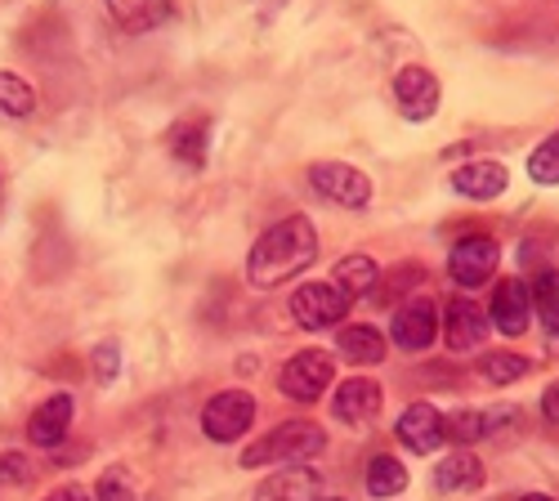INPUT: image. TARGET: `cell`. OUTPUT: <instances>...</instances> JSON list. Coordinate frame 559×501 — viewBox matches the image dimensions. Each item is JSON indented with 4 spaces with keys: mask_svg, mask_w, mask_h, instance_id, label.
<instances>
[{
    "mask_svg": "<svg viewBox=\"0 0 559 501\" xmlns=\"http://www.w3.org/2000/svg\"><path fill=\"white\" fill-rule=\"evenodd\" d=\"M45 501H90V492H85V488H76V484H63V488H55Z\"/></svg>",
    "mask_w": 559,
    "mask_h": 501,
    "instance_id": "obj_31",
    "label": "cell"
},
{
    "mask_svg": "<svg viewBox=\"0 0 559 501\" xmlns=\"http://www.w3.org/2000/svg\"><path fill=\"white\" fill-rule=\"evenodd\" d=\"M126 32H153L175 19V0H104Z\"/></svg>",
    "mask_w": 559,
    "mask_h": 501,
    "instance_id": "obj_18",
    "label": "cell"
},
{
    "mask_svg": "<svg viewBox=\"0 0 559 501\" xmlns=\"http://www.w3.org/2000/svg\"><path fill=\"white\" fill-rule=\"evenodd\" d=\"M484 484V462L471 448H456L435 466V488L439 492H475Z\"/></svg>",
    "mask_w": 559,
    "mask_h": 501,
    "instance_id": "obj_17",
    "label": "cell"
},
{
    "mask_svg": "<svg viewBox=\"0 0 559 501\" xmlns=\"http://www.w3.org/2000/svg\"><path fill=\"white\" fill-rule=\"evenodd\" d=\"M32 108H36V90L14 72H0V121H23L32 117Z\"/></svg>",
    "mask_w": 559,
    "mask_h": 501,
    "instance_id": "obj_23",
    "label": "cell"
},
{
    "mask_svg": "<svg viewBox=\"0 0 559 501\" xmlns=\"http://www.w3.org/2000/svg\"><path fill=\"white\" fill-rule=\"evenodd\" d=\"M533 323V291L520 278H501L492 291V327L501 336H524Z\"/></svg>",
    "mask_w": 559,
    "mask_h": 501,
    "instance_id": "obj_13",
    "label": "cell"
},
{
    "mask_svg": "<svg viewBox=\"0 0 559 501\" xmlns=\"http://www.w3.org/2000/svg\"><path fill=\"white\" fill-rule=\"evenodd\" d=\"M332 377H336L332 358L322 349H305V354H296L283 368V394L296 398V403H318L322 394H328Z\"/></svg>",
    "mask_w": 559,
    "mask_h": 501,
    "instance_id": "obj_8",
    "label": "cell"
},
{
    "mask_svg": "<svg viewBox=\"0 0 559 501\" xmlns=\"http://www.w3.org/2000/svg\"><path fill=\"white\" fill-rule=\"evenodd\" d=\"M318 260V229L305 215H287L277 219L273 229H264L247 255V278L260 291H273L292 283L296 273H305Z\"/></svg>",
    "mask_w": 559,
    "mask_h": 501,
    "instance_id": "obj_1",
    "label": "cell"
},
{
    "mask_svg": "<svg viewBox=\"0 0 559 501\" xmlns=\"http://www.w3.org/2000/svg\"><path fill=\"white\" fill-rule=\"evenodd\" d=\"M309 184L318 198H328L345 211H358L371 202V179L358 170V166H345V162H318L309 166Z\"/></svg>",
    "mask_w": 559,
    "mask_h": 501,
    "instance_id": "obj_5",
    "label": "cell"
},
{
    "mask_svg": "<svg viewBox=\"0 0 559 501\" xmlns=\"http://www.w3.org/2000/svg\"><path fill=\"white\" fill-rule=\"evenodd\" d=\"M528 175L537 179V184H546V189L559 184V134H550L546 144H537V153L528 157Z\"/></svg>",
    "mask_w": 559,
    "mask_h": 501,
    "instance_id": "obj_26",
    "label": "cell"
},
{
    "mask_svg": "<svg viewBox=\"0 0 559 501\" xmlns=\"http://www.w3.org/2000/svg\"><path fill=\"white\" fill-rule=\"evenodd\" d=\"M394 104L407 121H430L439 112V76L421 63H407L394 72Z\"/></svg>",
    "mask_w": 559,
    "mask_h": 501,
    "instance_id": "obj_7",
    "label": "cell"
},
{
    "mask_svg": "<svg viewBox=\"0 0 559 501\" xmlns=\"http://www.w3.org/2000/svg\"><path fill=\"white\" fill-rule=\"evenodd\" d=\"M255 421V398L242 390H224L202 407V434L211 443H238Z\"/></svg>",
    "mask_w": 559,
    "mask_h": 501,
    "instance_id": "obj_4",
    "label": "cell"
},
{
    "mask_svg": "<svg viewBox=\"0 0 559 501\" xmlns=\"http://www.w3.org/2000/svg\"><path fill=\"white\" fill-rule=\"evenodd\" d=\"M443 426H448V439H456L461 448L488 439V413H479V407H456V413L443 417Z\"/></svg>",
    "mask_w": 559,
    "mask_h": 501,
    "instance_id": "obj_25",
    "label": "cell"
},
{
    "mask_svg": "<svg viewBox=\"0 0 559 501\" xmlns=\"http://www.w3.org/2000/svg\"><path fill=\"white\" fill-rule=\"evenodd\" d=\"M332 283L345 287L349 296H367L371 287L381 283V269H377V260H371V255H345L336 264V273H332Z\"/></svg>",
    "mask_w": 559,
    "mask_h": 501,
    "instance_id": "obj_22",
    "label": "cell"
},
{
    "mask_svg": "<svg viewBox=\"0 0 559 501\" xmlns=\"http://www.w3.org/2000/svg\"><path fill=\"white\" fill-rule=\"evenodd\" d=\"M479 372L492 381V385H515L533 372V362L524 354H510V349H497V354H484L479 358Z\"/></svg>",
    "mask_w": 559,
    "mask_h": 501,
    "instance_id": "obj_24",
    "label": "cell"
},
{
    "mask_svg": "<svg viewBox=\"0 0 559 501\" xmlns=\"http://www.w3.org/2000/svg\"><path fill=\"white\" fill-rule=\"evenodd\" d=\"M542 417H546L550 426H559V381L546 385V394H542Z\"/></svg>",
    "mask_w": 559,
    "mask_h": 501,
    "instance_id": "obj_30",
    "label": "cell"
},
{
    "mask_svg": "<svg viewBox=\"0 0 559 501\" xmlns=\"http://www.w3.org/2000/svg\"><path fill=\"white\" fill-rule=\"evenodd\" d=\"M117 372H121V349L117 345H99L95 349V377L99 381H112Z\"/></svg>",
    "mask_w": 559,
    "mask_h": 501,
    "instance_id": "obj_29",
    "label": "cell"
},
{
    "mask_svg": "<svg viewBox=\"0 0 559 501\" xmlns=\"http://www.w3.org/2000/svg\"><path fill=\"white\" fill-rule=\"evenodd\" d=\"M443 336H448V349L452 354L479 349L484 336H488V313L471 296H452L448 309H443Z\"/></svg>",
    "mask_w": 559,
    "mask_h": 501,
    "instance_id": "obj_11",
    "label": "cell"
},
{
    "mask_svg": "<svg viewBox=\"0 0 559 501\" xmlns=\"http://www.w3.org/2000/svg\"><path fill=\"white\" fill-rule=\"evenodd\" d=\"M407 488V466L399 457H390V452H381V457L367 462V492L371 497H399Z\"/></svg>",
    "mask_w": 559,
    "mask_h": 501,
    "instance_id": "obj_21",
    "label": "cell"
},
{
    "mask_svg": "<svg viewBox=\"0 0 559 501\" xmlns=\"http://www.w3.org/2000/svg\"><path fill=\"white\" fill-rule=\"evenodd\" d=\"M435 336H439V309H435V300L416 296V300H407V305L394 313V345H399V349L421 354V349L435 345Z\"/></svg>",
    "mask_w": 559,
    "mask_h": 501,
    "instance_id": "obj_10",
    "label": "cell"
},
{
    "mask_svg": "<svg viewBox=\"0 0 559 501\" xmlns=\"http://www.w3.org/2000/svg\"><path fill=\"white\" fill-rule=\"evenodd\" d=\"M510 184V170L501 162H465L456 175H452V189L471 202H492L501 198Z\"/></svg>",
    "mask_w": 559,
    "mask_h": 501,
    "instance_id": "obj_16",
    "label": "cell"
},
{
    "mask_svg": "<svg viewBox=\"0 0 559 501\" xmlns=\"http://www.w3.org/2000/svg\"><path fill=\"white\" fill-rule=\"evenodd\" d=\"M520 501H550L546 492H533V497H520Z\"/></svg>",
    "mask_w": 559,
    "mask_h": 501,
    "instance_id": "obj_32",
    "label": "cell"
},
{
    "mask_svg": "<svg viewBox=\"0 0 559 501\" xmlns=\"http://www.w3.org/2000/svg\"><path fill=\"white\" fill-rule=\"evenodd\" d=\"M328 448V434H322L318 426L309 421H287V426H277L269 434H260L247 452H242V466H305L313 462L318 452Z\"/></svg>",
    "mask_w": 559,
    "mask_h": 501,
    "instance_id": "obj_2",
    "label": "cell"
},
{
    "mask_svg": "<svg viewBox=\"0 0 559 501\" xmlns=\"http://www.w3.org/2000/svg\"><path fill=\"white\" fill-rule=\"evenodd\" d=\"M32 475H36V466L23 452H5V457H0V484H27Z\"/></svg>",
    "mask_w": 559,
    "mask_h": 501,
    "instance_id": "obj_28",
    "label": "cell"
},
{
    "mask_svg": "<svg viewBox=\"0 0 559 501\" xmlns=\"http://www.w3.org/2000/svg\"><path fill=\"white\" fill-rule=\"evenodd\" d=\"M336 349L349 358V362H358V368H371V362H381L385 358V336L377 332V327H345L341 332V341H336Z\"/></svg>",
    "mask_w": 559,
    "mask_h": 501,
    "instance_id": "obj_20",
    "label": "cell"
},
{
    "mask_svg": "<svg viewBox=\"0 0 559 501\" xmlns=\"http://www.w3.org/2000/svg\"><path fill=\"white\" fill-rule=\"evenodd\" d=\"M95 501H134V484H130V475H126L121 466H108V475H104L99 488H95Z\"/></svg>",
    "mask_w": 559,
    "mask_h": 501,
    "instance_id": "obj_27",
    "label": "cell"
},
{
    "mask_svg": "<svg viewBox=\"0 0 559 501\" xmlns=\"http://www.w3.org/2000/svg\"><path fill=\"white\" fill-rule=\"evenodd\" d=\"M313 501H341V497H313Z\"/></svg>",
    "mask_w": 559,
    "mask_h": 501,
    "instance_id": "obj_33",
    "label": "cell"
},
{
    "mask_svg": "<svg viewBox=\"0 0 559 501\" xmlns=\"http://www.w3.org/2000/svg\"><path fill=\"white\" fill-rule=\"evenodd\" d=\"M399 443L416 457H430L448 443V426H443V413L435 403H412L407 413L399 417Z\"/></svg>",
    "mask_w": 559,
    "mask_h": 501,
    "instance_id": "obj_9",
    "label": "cell"
},
{
    "mask_svg": "<svg viewBox=\"0 0 559 501\" xmlns=\"http://www.w3.org/2000/svg\"><path fill=\"white\" fill-rule=\"evenodd\" d=\"M206 144H211V112H193V117H179L166 130V148L175 162L183 166H202L206 162Z\"/></svg>",
    "mask_w": 559,
    "mask_h": 501,
    "instance_id": "obj_15",
    "label": "cell"
},
{
    "mask_svg": "<svg viewBox=\"0 0 559 501\" xmlns=\"http://www.w3.org/2000/svg\"><path fill=\"white\" fill-rule=\"evenodd\" d=\"M72 413H76L72 394H50V398H45L36 413H32L27 439H32L36 448H59V443L68 439V430H72Z\"/></svg>",
    "mask_w": 559,
    "mask_h": 501,
    "instance_id": "obj_14",
    "label": "cell"
},
{
    "mask_svg": "<svg viewBox=\"0 0 559 501\" xmlns=\"http://www.w3.org/2000/svg\"><path fill=\"white\" fill-rule=\"evenodd\" d=\"M322 492V475L309 470V466H287V470H277L260 492L255 501H313Z\"/></svg>",
    "mask_w": 559,
    "mask_h": 501,
    "instance_id": "obj_19",
    "label": "cell"
},
{
    "mask_svg": "<svg viewBox=\"0 0 559 501\" xmlns=\"http://www.w3.org/2000/svg\"><path fill=\"white\" fill-rule=\"evenodd\" d=\"M381 403H385V394H381L377 381L354 377V381H345V385L336 390L332 413H336V421H345V426H354V430H367L371 421L381 417Z\"/></svg>",
    "mask_w": 559,
    "mask_h": 501,
    "instance_id": "obj_12",
    "label": "cell"
},
{
    "mask_svg": "<svg viewBox=\"0 0 559 501\" xmlns=\"http://www.w3.org/2000/svg\"><path fill=\"white\" fill-rule=\"evenodd\" d=\"M497 264H501V247L492 238H484V234H471V238H461L448 251V278L471 291V287H484L492 278Z\"/></svg>",
    "mask_w": 559,
    "mask_h": 501,
    "instance_id": "obj_6",
    "label": "cell"
},
{
    "mask_svg": "<svg viewBox=\"0 0 559 501\" xmlns=\"http://www.w3.org/2000/svg\"><path fill=\"white\" fill-rule=\"evenodd\" d=\"M354 296L336 283H309V287H296L292 296V318L305 327V332H328L336 323H345Z\"/></svg>",
    "mask_w": 559,
    "mask_h": 501,
    "instance_id": "obj_3",
    "label": "cell"
}]
</instances>
